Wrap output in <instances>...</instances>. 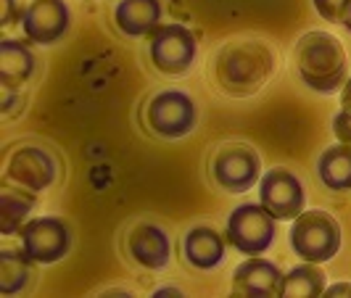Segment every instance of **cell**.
Instances as JSON below:
<instances>
[{
    "label": "cell",
    "mask_w": 351,
    "mask_h": 298,
    "mask_svg": "<svg viewBox=\"0 0 351 298\" xmlns=\"http://www.w3.org/2000/svg\"><path fill=\"white\" fill-rule=\"evenodd\" d=\"M127 251L145 269H164L172 262V240H169L167 229L151 225V222H143L130 232Z\"/></svg>",
    "instance_id": "obj_13"
},
{
    "label": "cell",
    "mask_w": 351,
    "mask_h": 298,
    "mask_svg": "<svg viewBox=\"0 0 351 298\" xmlns=\"http://www.w3.org/2000/svg\"><path fill=\"white\" fill-rule=\"evenodd\" d=\"M282 272L280 266L264 256H248L232 272V293L235 296H256L269 298L280 296L282 290Z\"/></svg>",
    "instance_id": "obj_12"
},
{
    "label": "cell",
    "mask_w": 351,
    "mask_h": 298,
    "mask_svg": "<svg viewBox=\"0 0 351 298\" xmlns=\"http://www.w3.org/2000/svg\"><path fill=\"white\" fill-rule=\"evenodd\" d=\"M71 27L66 0H32L21 14V29L35 45H56Z\"/></svg>",
    "instance_id": "obj_11"
},
{
    "label": "cell",
    "mask_w": 351,
    "mask_h": 298,
    "mask_svg": "<svg viewBox=\"0 0 351 298\" xmlns=\"http://www.w3.org/2000/svg\"><path fill=\"white\" fill-rule=\"evenodd\" d=\"M317 14L330 21V24H341L346 27L351 21V0H312Z\"/></svg>",
    "instance_id": "obj_21"
},
{
    "label": "cell",
    "mask_w": 351,
    "mask_h": 298,
    "mask_svg": "<svg viewBox=\"0 0 351 298\" xmlns=\"http://www.w3.org/2000/svg\"><path fill=\"white\" fill-rule=\"evenodd\" d=\"M341 111L351 114V77L346 79V85L341 90Z\"/></svg>",
    "instance_id": "obj_25"
},
{
    "label": "cell",
    "mask_w": 351,
    "mask_h": 298,
    "mask_svg": "<svg viewBox=\"0 0 351 298\" xmlns=\"http://www.w3.org/2000/svg\"><path fill=\"white\" fill-rule=\"evenodd\" d=\"M288 243L304 262L325 264L330 262L343 246L341 225L330 211L304 209L288 229Z\"/></svg>",
    "instance_id": "obj_3"
},
{
    "label": "cell",
    "mask_w": 351,
    "mask_h": 298,
    "mask_svg": "<svg viewBox=\"0 0 351 298\" xmlns=\"http://www.w3.org/2000/svg\"><path fill=\"white\" fill-rule=\"evenodd\" d=\"M211 177L228 193H246L262 179V158L246 142H228L211 158Z\"/></svg>",
    "instance_id": "obj_7"
},
{
    "label": "cell",
    "mask_w": 351,
    "mask_h": 298,
    "mask_svg": "<svg viewBox=\"0 0 351 298\" xmlns=\"http://www.w3.org/2000/svg\"><path fill=\"white\" fill-rule=\"evenodd\" d=\"M0 5H3V11H0V27H11L14 16L19 14V18H21V14H24L16 5V0H0Z\"/></svg>",
    "instance_id": "obj_23"
},
{
    "label": "cell",
    "mask_w": 351,
    "mask_h": 298,
    "mask_svg": "<svg viewBox=\"0 0 351 298\" xmlns=\"http://www.w3.org/2000/svg\"><path fill=\"white\" fill-rule=\"evenodd\" d=\"M333 132H335V138H338V142L351 145V114H346V111H338V114H335Z\"/></svg>",
    "instance_id": "obj_22"
},
{
    "label": "cell",
    "mask_w": 351,
    "mask_h": 298,
    "mask_svg": "<svg viewBox=\"0 0 351 298\" xmlns=\"http://www.w3.org/2000/svg\"><path fill=\"white\" fill-rule=\"evenodd\" d=\"M198 122V105L182 90H161L145 105L148 129L164 140H180L191 135Z\"/></svg>",
    "instance_id": "obj_5"
},
{
    "label": "cell",
    "mask_w": 351,
    "mask_h": 298,
    "mask_svg": "<svg viewBox=\"0 0 351 298\" xmlns=\"http://www.w3.org/2000/svg\"><path fill=\"white\" fill-rule=\"evenodd\" d=\"M154 296H182V290L180 288H158Z\"/></svg>",
    "instance_id": "obj_26"
},
{
    "label": "cell",
    "mask_w": 351,
    "mask_h": 298,
    "mask_svg": "<svg viewBox=\"0 0 351 298\" xmlns=\"http://www.w3.org/2000/svg\"><path fill=\"white\" fill-rule=\"evenodd\" d=\"M37 193L24 190V188H11L5 185L0 190V232L3 235H16L19 229L27 225L29 214L35 209Z\"/></svg>",
    "instance_id": "obj_18"
},
{
    "label": "cell",
    "mask_w": 351,
    "mask_h": 298,
    "mask_svg": "<svg viewBox=\"0 0 351 298\" xmlns=\"http://www.w3.org/2000/svg\"><path fill=\"white\" fill-rule=\"evenodd\" d=\"M35 53L19 40H0V85L8 90H19L27 85L35 74Z\"/></svg>",
    "instance_id": "obj_16"
},
{
    "label": "cell",
    "mask_w": 351,
    "mask_h": 298,
    "mask_svg": "<svg viewBox=\"0 0 351 298\" xmlns=\"http://www.w3.org/2000/svg\"><path fill=\"white\" fill-rule=\"evenodd\" d=\"M275 71V55L259 40H235L217 53L214 74L222 92L248 98L267 85Z\"/></svg>",
    "instance_id": "obj_1"
},
{
    "label": "cell",
    "mask_w": 351,
    "mask_h": 298,
    "mask_svg": "<svg viewBox=\"0 0 351 298\" xmlns=\"http://www.w3.org/2000/svg\"><path fill=\"white\" fill-rule=\"evenodd\" d=\"M346 29H349V32H351V21H349V24H346Z\"/></svg>",
    "instance_id": "obj_27"
},
{
    "label": "cell",
    "mask_w": 351,
    "mask_h": 298,
    "mask_svg": "<svg viewBox=\"0 0 351 298\" xmlns=\"http://www.w3.org/2000/svg\"><path fill=\"white\" fill-rule=\"evenodd\" d=\"M21 251L35 264H56L71 251V229L58 216H37L19 229Z\"/></svg>",
    "instance_id": "obj_8"
},
{
    "label": "cell",
    "mask_w": 351,
    "mask_h": 298,
    "mask_svg": "<svg viewBox=\"0 0 351 298\" xmlns=\"http://www.w3.org/2000/svg\"><path fill=\"white\" fill-rule=\"evenodd\" d=\"M161 0H119L114 8L117 29L127 37H151L161 27Z\"/></svg>",
    "instance_id": "obj_15"
},
{
    "label": "cell",
    "mask_w": 351,
    "mask_h": 298,
    "mask_svg": "<svg viewBox=\"0 0 351 298\" xmlns=\"http://www.w3.org/2000/svg\"><path fill=\"white\" fill-rule=\"evenodd\" d=\"M32 259L24 251H0V293L3 296H16L29 288L32 282Z\"/></svg>",
    "instance_id": "obj_20"
},
{
    "label": "cell",
    "mask_w": 351,
    "mask_h": 298,
    "mask_svg": "<svg viewBox=\"0 0 351 298\" xmlns=\"http://www.w3.org/2000/svg\"><path fill=\"white\" fill-rule=\"evenodd\" d=\"M278 219L262 203H241L230 211L225 225V240L243 256L267 253L275 243Z\"/></svg>",
    "instance_id": "obj_4"
},
{
    "label": "cell",
    "mask_w": 351,
    "mask_h": 298,
    "mask_svg": "<svg viewBox=\"0 0 351 298\" xmlns=\"http://www.w3.org/2000/svg\"><path fill=\"white\" fill-rule=\"evenodd\" d=\"M325 298H346L351 296V282H335V285H330V288H325V293H322Z\"/></svg>",
    "instance_id": "obj_24"
},
{
    "label": "cell",
    "mask_w": 351,
    "mask_h": 298,
    "mask_svg": "<svg viewBox=\"0 0 351 298\" xmlns=\"http://www.w3.org/2000/svg\"><path fill=\"white\" fill-rule=\"evenodd\" d=\"M317 177L328 190H351V145L335 142L325 148L317 158Z\"/></svg>",
    "instance_id": "obj_17"
},
{
    "label": "cell",
    "mask_w": 351,
    "mask_h": 298,
    "mask_svg": "<svg viewBox=\"0 0 351 298\" xmlns=\"http://www.w3.org/2000/svg\"><path fill=\"white\" fill-rule=\"evenodd\" d=\"M182 253H185V262L198 272L217 269L225 259V238L206 225L191 227L182 238Z\"/></svg>",
    "instance_id": "obj_14"
},
{
    "label": "cell",
    "mask_w": 351,
    "mask_h": 298,
    "mask_svg": "<svg viewBox=\"0 0 351 298\" xmlns=\"http://www.w3.org/2000/svg\"><path fill=\"white\" fill-rule=\"evenodd\" d=\"M259 203L278 222H293L306 209V190L291 169L275 166L259 179Z\"/></svg>",
    "instance_id": "obj_9"
},
{
    "label": "cell",
    "mask_w": 351,
    "mask_h": 298,
    "mask_svg": "<svg viewBox=\"0 0 351 298\" xmlns=\"http://www.w3.org/2000/svg\"><path fill=\"white\" fill-rule=\"evenodd\" d=\"M293 61L301 82L315 92L333 95L343 90L349 79V58L341 40L330 32H306L301 35L293 51Z\"/></svg>",
    "instance_id": "obj_2"
},
{
    "label": "cell",
    "mask_w": 351,
    "mask_h": 298,
    "mask_svg": "<svg viewBox=\"0 0 351 298\" xmlns=\"http://www.w3.org/2000/svg\"><path fill=\"white\" fill-rule=\"evenodd\" d=\"M58 177V161L43 145H21L5 164V182L32 193L48 190Z\"/></svg>",
    "instance_id": "obj_10"
},
{
    "label": "cell",
    "mask_w": 351,
    "mask_h": 298,
    "mask_svg": "<svg viewBox=\"0 0 351 298\" xmlns=\"http://www.w3.org/2000/svg\"><path fill=\"white\" fill-rule=\"evenodd\" d=\"M151 64L167 77H182L195 66L198 40L185 24H161L148 37Z\"/></svg>",
    "instance_id": "obj_6"
},
{
    "label": "cell",
    "mask_w": 351,
    "mask_h": 298,
    "mask_svg": "<svg viewBox=\"0 0 351 298\" xmlns=\"http://www.w3.org/2000/svg\"><path fill=\"white\" fill-rule=\"evenodd\" d=\"M328 288V275L319 269V264L304 262L282 275V298H309L322 296Z\"/></svg>",
    "instance_id": "obj_19"
}]
</instances>
